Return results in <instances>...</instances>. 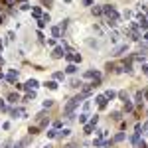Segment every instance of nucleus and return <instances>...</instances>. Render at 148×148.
<instances>
[{
	"label": "nucleus",
	"mask_w": 148,
	"mask_h": 148,
	"mask_svg": "<svg viewBox=\"0 0 148 148\" xmlns=\"http://www.w3.org/2000/svg\"><path fill=\"white\" fill-rule=\"evenodd\" d=\"M91 12H93V16H101L103 14V6H93Z\"/></svg>",
	"instance_id": "obj_15"
},
{
	"label": "nucleus",
	"mask_w": 148,
	"mask_h": 148,
	"mask_svg": "<svg viewBox=\"0 0 148 148\" xmlns=\"http://www.w3.org/2000/svg\"><path fill=\"white\" fill-rule=\"evenodd\" d=\"M51 105H53V101H51V99H47V101H44V109H49Z\"/></svg>",
	"instance_id": "obj_30"
},
{
	"label": "nucleus",
	"mask_w": 148,
	"mask_h": 148,
	"mask_svg": "<svg viewBox=\"0 0 148 148\" xmlns=\"http://www.w3.org/2000/svg\"><path fill=\"white\" fill-rule=\"evenodd\" d=\"M125 111H128V113L132 111V103L130 101H125Z\"/></svg>",
	"instance_id": "obj_27"
},
{
	"label": "nucleus",
	"mask_w": 148,
	"mask_h": 148,
	"mask_svg": "<svg viewBox=\"0 0 148 148\" xmlns=\"http://www.w3.org/2000/svg\"><path fill=\"white\" fill-rule=\"evenodd\" d=\"M146 99H148V91H146Z\"/></svg>",
	"instance_id": "obj_47"
},
{
	"label": "nucleus",
	"mask_w": 148,
	"mask_h": 148,
	"mask_svg": "<svg viewBox=\"0 0 148 148\" xmlns=\"http://www.w3.org/2000/svg\"><path fill=\"white\" fill-rule=\"evenodd\" d=\"M47 22H49V14H44V16L38 20V26H40V28H46V24H47Z\"/></svg>",
	"instance_id": "obj_7"
},
{
	"label": "nucleus",
	"mask_w": 148,
	"mask_h": 148,
	"mask_svg": "<svg viewBox=\"0 0 148 148\" xmlns=\"http://www.w3.org/2000/svg\"><path fill=\"white\" fill-rule=\"evenodd\" d=\"M97 136L103 138V136H107V130H97Z\"/></svg>",
	"instance_id": "obj_33"
},
{
	"label": "nucleus",
	"mask_w": 148,
	"mask_h": 148,
	"mask_svg": "<svg viewBox=\"0 0 148 148\" xmlns=\"http://www.w3.org/2000/svg\"><path fill=\"white\" fill-rule=\"evenodd\" d=\"M28 142H30V136H28V138H22L20 142H16V144H14V148H24Z\"/></svg>",
	"instance_id": "obj_12"
},
{
	"label": "nucleus",
	"mask_w": 148,
	"mask_h": 148,
	"mask_svg": "<svg viewBox=\"0 0 148 148\" xmlns=\"http://www.w3.org/2000/svg\"><path fill=\"white\" fill-rule=\"evenodd\" d=\"M46 134H47V138H56L57 136V130H56V128H49Z\"/></svg>",
	"instance_id": "obj_23"
},
{
	"label": "nucleus",
	"mask_w": 148,
	"mask_h": 148,
	"mask_svg": "<svg viewBox=\"0 0 148 148\" xmlns=\"http://www.w3.org/2000/svg\"><path fill=\"white\" fill-rule=\"evenodd\" d=\"M69 134H71V130H69V128H63V130H57V136L56 138H67Z\"/></svg>",
	"instance_id": "obj_9"
},
{
	"label": "nucleus",
	"mask_w": 148,
	"mask_h": 148,
	"mask_svg": "<svg viewBox=\"0 0 148 148\" xmlns=\"http://www.w3.org/2000/svg\"><path fill=\"white\" fill-rule=\"evenodd\" d=\"M44 4H51V0H44Z\"/></svg>",
	"instance_id": "obj_45"
},
{
	"label": "nucleus",
	"mask_w": 148,
	"mask_h": 148,
	"mask_svg": "<svg viewBox=\"0 0 148 148\" xmlns=\"http://www.w3.org/2000/svg\"><path fill=\"white\" fill-rule=\"evenodd\" d=\"M38 85H40V83H38V81H36V79H30V81H28V83H26V85H24V87H26L28 91H34V89H36V87H38Z\"/></svg>",
	"instance_id": "obj_6"
},
{
	"label": "nucleus",
	"mask_w": 148,
	"mask_h": 148,
	"mask_svg": "<svg viewBox=\"0 0 148 148\" xmlns=\"http://www.w3.org/2000/svg\"><path fill=\"white\" fill-rule=\"evenodd\" d=\"M0 111H6V101L4 99H0Z\"/></svg>",
	"instance_id": "obj_32"
},
{
	"label": "nucleus",
	"mask_w": 148,
	"mask_h": 148,
	"mask_svg": "<svg viewBox=\"0 0 148 148\" xmlns=\"http://www.w3.org/2000/svg\"><path fill=\"white\" fill-rule=\"evenodd\" d=\"M10 114H12V119H16V116H20V114H26L22 111V109H10Z\"/></svg>",
	"instance_id": "obj_13"
},
{
	"label": "nucleus",
	"mask_w": 148,
	"mask_h": 148,
	"mask_svg": "<svg viewBox=\"0 0 148 148\" xmlns=\"http://www.w3.org/2000/svg\"><path fill=\"white\" fill-rule=\"evenodd\" d=\"M44 148H53V146H51V144H46V146H44Z\"/></svg>",
	"instance_id": "obj_46"
},
{
	"label": "nucleus",
	"mask_w": 148,
	"mask_h": 148,
	"mask_svg": "<svg viewBox=\"0 0 148 148\" xmlns=\"http://www.w3.org/2000/svg\"><path fill=\"white\" fill-rule=\"evenodd\" d=\"M67 22H69V20H61V24H59V30H65V28H67Z\"/></svg>",
	"instance_id": "obj_31"
},
{
	"label": "nucleus",
	"mask_w": 148,
	"mask_h": 148,
	"mask_svg": "<svg viewBox=\"0 0 148 148\" xmlns=\"http://www.w3.org/2000/svg\"><path fill=\"white\" fill-rule=\"evenodd\" d=\"M111 116H113V121H121V116H123V114L119 113V111H114V113L111 114Z\"/></svg>",
	"instance_id": "obj_28"
},
{
	"label": "nucleus",
	"mask_w": 148,
	"mask_h": 148,
	"mask_svg": "<svg viewBox=\"0 0 148 148\" xmlns=\"http://www.w3.org/2000/svg\"><path fill=\"white\" fill-rule=\"evenodd\" d=\"M103 14L107 16V20H113V22L119 20V14H116V10H114V6H111V4L103 6Z\"/></svg>",
	"instance_id": "obj_2"
},
{
	"label": "nucleus",
	"mask_w": 148,
	"mask_h": 148,
	"mask_svg": "<svg viewBox=\"0 0 148 148\" xmlns=\"http://www.w3.org/2000/svg\"><path fill=\"white\" fill-rule=\"evenodd\" d=\"M87 121H89V114H87V113L79 114V123H81V125H87Z\"/></svg>",
	"instance_id": "obj_19"
},
{
	"label": "nucleus",
	"mask_w": 148,
	"mask_h": 148,
	"mask_svg": "<svg viewBox=\"0 0 148 148\" xmlns=\"http://www.w3.org/2000/svg\"><path fill=\"white\" fill-rule=\"evenodd\" d=\"M8 101L16 103V101H20V97H18V95H16V93H10V95H8Z\"/></svg>",
	"instance_id": "obj_25"
},
{
	"label": "nucleus",
	"mask_w": 148,
	"mask_h": 148,
	"mask_svg": "<svg viewBox=\"0 0 148 148\" xmlns=\"http://www.w3.org/2000/svg\"><path fill=\"white\" fill-rule=\"evenodd\" d=\"M142 38H144V42H148V32H146L144 36H142Z\"/></svg>",
	"instance_id": "obj_42"
},
{
	"label": "nucleus",
	"mask_w": 148,
	"mask_h": 148,
	"mask_svg": "<svg viewBox=\"0 0 148 148\" xmlns=\"http://www.w3.org/2000/svg\"><path fill=\"white\" fill-rule=\"evenodd\" d=\"M53 77H56V81H61V79H63V73L57 71V73H53Z\"/></svg>",
	"instance_id": "obj_29"
},
{
	"label": "nucleus",
	"mask_w": 148,
	"mask_h": 148,
	"mask_svg": "<svg viewBox=\"0 0 148 148\" xmlns=\"http://www.w3.org/2000/svg\"><path fill=\"white\" fill-rule=\"evenodd\" d=\"M32 16H34L36 20H40V18H42V16H44V14H42V10H40V8H38V6H36V8H32Z\"/></svg>",
	"instance_id": "obj_10"
},
{
	"label": "nucleus",
	"mask_w": 148,
	"mask_h": 148,
	"mask_svg": "<svg viewBox=\"0 0 148 148\" xmlns=\"http://www.w3.org/2000/svg\"><path fill=\"white\" fill-rule=\"evenodd\" d=\"M63 148H75V144H67V146H63Z\"/></svg>",
	"instance_id": "obj_43"
},
{
	"label": "nucleus",
	"mask_w": 148,
	"mask_h": 148,
	"mask_svg": "<svg viewBox=\"0 0 148 148\" xmlns=\"http://www.w3.org/2000/svg\"><path fill=\"white\" fill-rule=\"evenodd\" d=\"M51 57H53V59H61V57H65V49H63V46H57L56 49H53Z\"/></svg>",
	"instance_id": "obj_4"
},
{
	"label": "nucleus",
	"mask_w": 148,
	"mask_h": 148,
	"mask_svg": "<svg viewBox=\"0 0 148 148\" xmlns=\"http://www.w3.org/2000/svg\"><path fill=\"white\" fill-rule=\"evenodd\" d=\"M121 140H125V132H119V134L114 136V140H113V142H121Z\"/></svg>",
	"instance_id": "obj_26"
},
{
	"label": "nucleus",
	"mask_w": 148,
	"mask_h": 148,
	"mask_svg": "<svg viewBox=\"0 0 148 148\" xmlns=\"http://www.w3.org/2000/svg\"><path fill=\"white\" fill-rule=\"evenodd\" d=\"M83 99H85V97H83L81 93L77 95V97L69 99V103L65 105V109H63V114H65V116H67V114H71V113H73V111H75V109H77V107L81 105V103H83Z\"/></svg>",
	"instance_id": "obj_1"
},
{
	"label": "nucleus",
	"mask_w": 148,
	"mask_h": 148,
	"mask_svg": "<svg viewBox=\"0 0 148 148\" xmlns=\"http://www.w3.org/2000/svg\"><path fill=\"white\" fill-rule=\"evenodd\" d=\"M136 103H142V91L136 93Z\"/></svg>",
	"instance_id": "obj_34"
},
{
	"label": "nucleus",
	"mask_w": 148,
	"mask_h": 148,
	"mask_svg": "<svg viewBox=\"0 0 148 148\" xmlns=\"http://www.w3.org/2000/svg\"><path fill=\"white\" fill-rule=\"evenodd\" d=\"M81 4H83V6H91V4H93V0H83Z\"/></svg>",
	"instance_id": "obj_37"
},
{
	"label": "nucleus",
	"mask_w": 148,
	"mask_h": 148,
	"mask_svg": "<svg viewBox=\"0 0 148 148\" xmlns=\"http://www.w3.org/2000/svg\"><path fill=\"white\" fill-rule=\"evenodd\" d=\"M59 126H61V121H56V123H53V128H56V130H57Z\"/></svg>",
	"instance_id": "obj_39"
},
{
	"label": "nucleus",
	"mask_w": 148,
	"mask_h": 148,
	"mask_svg": "<svg viewBox=\"0 0 148 148\" xmlns=\"http://www.w3.org/2000/svg\"><path fill=\"white\" fill-rule=\"evenodd\" d=\"M2 148H10V142H6V144H4V146H2Z\"/></svg>",
	"instance_id": "obj_44"
},
{
	"label": "nucleus",
	"mask_w": 148,
	"mask_h": 148,
	"mask_svg": "<svg viewBox=\"0 0 148 148\" xmlns=\"http://www.w3.org/2000/svg\"><path fill=\"white\" fill-rule=\"evenodd\" d=\"M105 97H107V101H109V99H111V101H113L114 97H116V93H114V91H111V89H109V91L105 93Z\"/></svg>",
	"instance_id": "obj_21"
},
{
	"label": "nucleus",
	"mask_w": 148,
	"mask_h": 148,
	"mask_svg": "<svg viewBox=\"0 0 148 148\" xmlns=\"http://www.w3.org/2000/svg\"><path fill=\"white\" fill-rule=\"evenodd\" d=\"M142 73H144V75H148V65H142Z\"/></svg>",
	"instance_id": "obj_40"
},
{
	"label": "nucleus",
	"mask_w": 148,
	"mask_h": 148,
	"mask_svg": "<svg viewBox=\"0 0 148 148\" xmlns=\"http://www.w3.org/2000/svg\"><path fill=\"white\" fill-rule=\"evenodd\" d=\"M81 85H83L81 81H77V79H71V85H69V87H73V89H81Z\"/></svg>",
	"instance_id": "obj_20"
},
{
	"label": "nucleus",
	"mask_w": 148,
	"mask_h": 148,
	"mask_svg": "<svg viewBox=\"0 0 148 148\" xmlns=\"http://www.w3.org/2000/svg\"><path fill=\"white\" fill-rule=\"evenodd\" d=\"M16 2H18V4H26L28 0H16Z\"/></svg>",
	"instance_id": "obj_41"
},
{
	"label": "nucleus",
	"mask_w": 148,
	"mask_h": 148,
	"mask_svg": "<svg viewBox=\"0 0 148 148\" xmlns=\"http://www.w3.org/2000/svg\"><path fill=\"white\" fill-rule=\"evenodd\" d=\"M0 24H2V18H0Z\"/></svg>",
	"instance_id": "obj_48"
},
{
	"label": "nucleus",
	"mask_w": 148,
	"mask_h": 148,
	"mask_svg": "<svg viewBox=\"0 0 148 148\" xmlns=\"http://www.w3.org/2000/svg\"><path fill=\"white\" fill-rule=\"evenodd\" d=\"M46 87H47V89H51V91H56L57 83H56V81H46Z\"/></svg>",
	"instance_id": "obj_18"
},
{
	"label": "nucleus",
	"mask_w": 148,
	"mask_h": 148,
	"mask_svg": "<svg viewBox=\"0 0 148 148\" xmlns=\"http://www.w3.org/2000/svg\"><path fill=\"white\" fill-rule=\"evenodd\" d=\"M75 71H77V67H75V63H69L67 67H65V73H69V75H73Z\"/></svg>",
	"instance_id": "obj_14"
},
{
	"label": "nucleus",
	"mask_w": 148,
	"mask_h": 148,
	"mask_svg": "<svg viewBox=\"0 0 148 148\" xmlns=\"http://www.w3.org/2000/svg\"><path fill=\"white\" fill-rule=\"evenodd\" d=\"M6 79L10 81V83H14V81L18 79V71H10V73H8V75H6Z\"/></svg>",
	"instance_id": "obj_11"
},
{
	"label": "nucleus",
	"mask_w": 148,
	"mask_h": 148,
	"mask_svg": "<svg viewBox=\"0 0 148 148\" xmlns=\"http://www.w3.org/2000/svg\"><path fill=\"white\" fill-rule=\"evenodd\" d=\"M140 130H144V132H146V134H148V123H144V125L140 126Z\"/></svg>",
	"instance_id": "obj_36"
},
{
	"label": "nucleus",
	"mask_w": 148,
	"mask_h": 148,
	"mask_svg": "<svg viewBox=\"0 0 148 148\" xmlns=\"http://www.w3.org/2000/svg\"><path fill=\"white\" fill-rule=\"evenodd\" d=\"M95 101H97V105H99V109H105V107H107V97H105V95H99Z\"/></svg>",
	"instance_id": "obj_5"
},
{
	"label": "nucleus",
	"mask_w": 148,
	"mask_h": 148,
	"mask_svg": "<svg viewBox=\"0 0 148 148\" xmlns=\"http://www.w3.org/2000/svg\"><path fill=\"white\" fill-rule=\"evenodd\" d=\"M32 99H36V91H28V95L24 97V101H32Z\"/></svg>",
	"instance_id": "obj_22"
},
{
	"label": "nucleus",
	"mask_w": 148,
	"mask_h": 148,
	"mask_svg": "<svg viewBox=\"0 0 148 148\" xmlns=\"http://www.w3.org/2000/svg\"><path fill=\"white\" fill-rule=\"evenodd\" d=\"M97 123H99V114L91 116V121H89V123L85 125V128H83V130H85V134H91L93 130H95V126H97Z\"/></svg>",
	"instance_id": "obj_3"
},
{
	"label": "nucleus",
	"mask_w": 148,
	"mask_h": 148,
	"mask_svg": "<svg viewBox=\"0 0 148 148\" xmlns=\"http://www.w3.org/2000/svg\"><path fill=\"white\" fill-rule=\"evenodd\" d=\"M136 148H146V142H144V140H142V142H138Z\"/></svg>",
	"instance_id": "obj_38"
},
{
	"label": "nucleus",
	"mask_w": 148,
	"mask_h": 148,
	"mask_svg": "<svg viewBox=\"0 0 148 148\" xmlns=\"http://www.w3.org/2000/svg\"><path fill=\"white\" fill-rule=\"evenodd\" d=\"M116 95H119V99H121V101H128V95H126V91H119Z\"/></svg>",
	"instance_id": "obj_24"
},
{
	"label": "nucleus",
	"mask_w": 148,
	"mask_h": 148,
	"mask_svg": "<svg viewBox=\"0 0 148 148\" xmlns=\"http://www.w3.org/2000/svg\"><path fill=\"white\" fill-rule=\"evenodd\" d=\"M130 142H132V144L136 146L138 142H140V132H134V134H132V138H130Z\"/></svg>",
	"instance_id": "obj_16"
},
{
	"label": "nucleus",
	"mask_w": 148,
	"mask_h": 148,
	"mask_svg": "<svg viewBox=\"0 0 148 148\" xmlns=\"http://www.w3.org/2000/svg\"><path fill=\"white\" fill-rule=\"evenodd\" d=\"M111 40H113V42H116V40H119V34H116V32H113V34H111Z\"/></svg>",
	"instance_id": "obj_35"
},
{
	"label": "nucleus",
	"mask_w": 148,
	"mask_h": 148,
	"mask_svg": "<svg viewBox=\"0 0 148 148\" xmlns=\"http://www.w3.org/2000/svg\"><path fill=\"white\" fill-rule=\"evenodd\" d=\"M125 51H128V46H126V44H123V46H119L116 49H114V56H123Z\"/></svg>",
	"instance_id": "obj_8"
},
{
	"label": "nucleus",
	"mask_w": 148,
	"mask_h": 148,
	"mask_svg": "<svg viewBox=\"0 0 148 148\" xmlns=\"http://www.w3.org/2000/svg\"><path fill=\"white\" fill-rule=\"evenodd\" d=\"M51 36H53V40H56V38H59V36H61V30H59L57 26H53V28H51Z\"/></svg>",
	"instance_id": "obj_17"
}]
</instances>
